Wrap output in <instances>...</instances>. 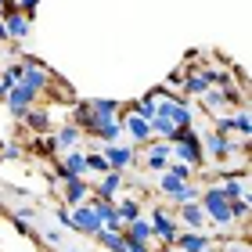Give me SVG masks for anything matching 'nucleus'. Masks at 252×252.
<instances>
[{
    "mask_svg": "<svg viewBox=\"0 0 252 252\" xmlns=\"http://www.w3.org/2000/svg\"><path fill=\"white\" fill-rule=\"evenodd\" d=\"M198 202H202V209H205V220H213L220 231H227V227L234 223V216H231V198L216 188V184H209V188H202V194H198Z\"/></svg>",
    "mask_w": 252,
    "mask_h": 252,
    "instance_id": "f257e3e1",
    "label": "nucleus"
},
{
    "mask_svg": "<svg viewBox=\"0 0 252 252\" xmlns=\"http://www.w3.org/2000/svg\"><path fill=\"white\" fill-rule=\"evenodd\" d=\"M36 97H40L36 90H32V87H26V83L18 79V83L11 87V94L4 97V105H7V112H11L15 119H22V116H26V112H29L32 105H36Z\"/></svg>",
    "mask_w": 252,
    "mask_h": 252,
    "instance_id": "f03ea898",
    "label": "nucleus"
},
{
    "mask_svg": "<svg viewBox=\"0 0 252 252\" xmlns=\"http://www.w3.org/2000/svg\"><path fill=\"white\" fill-rule=\"evenodd\" d=\"M22 83L32 87L36 94H47V90L54 87V76H51L36 58H26V62H22Z\"/></svg>",
    "mask_w": 252,
    "mask_h": 252,
    "instance_id": "7ed1b4c3",
    "label": "nucleus"
},
{
    "mask_svg": "<svg viewBox=\"0 0 252 252\" xmlns=\"http://www.w3.org/2000/svg\"><path fill=\"white\" fill-rule=\"evenodd\" d=\"M68 223H72V231H79V234H90V238H94V234L101 231L97 213L90 209L87 202H79V205H72V209H68Z\"/></svg>",
    "mask_w": 252,
    "mask_h": 252,
    "instance_id": "20e7f679",
    "label": "nucleus"
},
{
    "mask_svg": "<svg viewBox=\"0 0 252 252\" xmlns=\"http://www.w3.org/2000/svg\"><path fill=\"white\" fill-rule=\"evenodd\" d=\"M101 155H105L108 169H119V173H123L126 166H133V158H137L133 144H123V141H116V144H105V148H101Z\"/></svg>",
    "mask_w": 252,
    "mask_h": 252,
    "instance_id": "39448f33",
    "label": "nucleus"
},
{
    "mask_svg": "<svg viewBox=\"0 0 252 252\" xmlns=\"http://www.w3.org/2000/svg\"><path fill=\"white\" fill-rule=\"evenodd\" d=\"M119 123H123V133L130 137L133 144H148V141H152V126H148V119H144V116H137L133 108L126 112Z\"/></svg>",
    "mask_w": 252,
    "mask_h": 252,
    "instance_id": "423d86ee",
    "label": "nucleus"
},
{
    "mask_svg": "<svg viewBox=\"0 0 252 252\" xmlns=\"http://www.w3.org/2000/svg\"><path fill=\"white\" fill-rule=\"evenodd\" d=\"M148 223H152V234H155V238H162L166 245H173V242H177V234H180V231H177V220H173L169 213H162V209H152Z\"/></svg>",
    "mask_w": 252,
    "mask_h": 252,
    "instance_id": "0eeeda50",
    "label": "nucleus"
},
{
    "mask_svg": "<svg viewBox=\"0 0 252 252\" xmlns=\"http://www.w3.org/2000/svg\"><path fill=\"white\" fill-rule=\"evenodd\" d=\"M119 191H123V173H119V169H108V173L101 177L94 188H90V194H94V198H105V202H116Z\"/></svg>",
    "mask_w": 252,
    "mask_h": 252,
    "instance_id": "6e6552de",
    "label": "nucleus"
},
{
    "mask_svg": "<svg viewBox=\"0 0 252 252\" xmlns=\"http://www.w3.org/2000/svg\"><path fill=\"white\" fill-rule=\"evenodd\" d=\"M213 242L216 238H209L205 231H184V234H177L173 249H180V252H213Z\"/></svg>",
    "mask_w": 252,
    "mask_h": 252,
    "instance_id": "1a4fd4ad",
    "label": "nucleus"
},
{
    "mask_svg": "<svg viewBox=\"0 0 252 252\" xmlns=\"http://www.w3.org/2000/svg\"><path fill=\"white\" fill-rule=\"evenodd\" d=\"M4 29H7V40H15V43H18V40H26V36H29L32 22L22 15L18 7H7V11H4Z\"/></svg>",
    "mask_w": 252,
    "mask_h": 252,
    "instance_id": "9d476101",
    "label": "nucleus"
},
{
    "mask_svg": "<svg viewBox=\"0 0 252 252\" xmlns=\"http://www.w3.org/2000/svg\"><path fill=\"white\" fill-rule=\"evenodd\" d=\"M62 194H65V205H68V209L79 205V202H87V198H90L87 177H65V180H62Z\"/></svg>",
    "mask_w": 252,
    "mask_h": 252,
    "instance_id": "9b49d317",
    "label": "nucleus"
},
{
    "mask_svg": "<svg viewBox=\"0 0 252 252\" xmlns=\"http://www.w3.org/2000/svg\"><path fill=\"white\" fill-rule=\"evenodd\" d=\"M177 220L188 227V231H205V209L202 202H184L177 205Z\"/></svg>",
    "mask_w": 252,
    "mask_h": 252,
    "instance_id": "f8f14e48",
    "label": "nucleus"
},
{
    "mask_svg": "<svg viewBox=\"0 0 252 252\" xmlns=\"http://www.w3.org/2000/svg\"><path fill=\"white\" fill-rule=\"evenodd\" d=\"M202 152H209L216 162H227V158L234 155V144H231V137H223V133H216V130H213V133L202 141Z\"/></svg>",
    "mask_w": 252,
    "mask_h": 252,
    "instance_id": "ddd939ff",
    "label": "nucleus"
},
{
    "mask_svg": "<svg viewBox=\"0 0 252 252\" xmlns=\"http://www.w3.org/2000/svg\"><path fill=\"white\" fill-rule=\"evenodd\" d=\"M79 137H83V130H79L76 123H62L58 130H51L54 152H68V148H76V144H79Z\"/></svg>",
    "mask_w": 252,
    "mask_h": 252,
    "instance_id": "4468645a",
    "label": "nucleus"
},
{
    "mask_svg": "<svg viewBox=\"0 0 252 252\" xmlns=\"http://www.w3.org/2000/svg\"><path fill=\"white\" fill-rule=\"evenodd\" d=\"M144 166L155 169V173H162V169L169 166V141H148V152H144Z\"/></svg>",
    "mask_w": 252,
    "mask_h": 252,
    "instance_id": "2eb2a0df",
    "label": "nucleus"
},
{
    "mask_svg": "<svg viewBox=\"0 0 252 252\" xmlns=\"http://www.w3.org/2000/svg\"><path fill=\"white\" fill-rule=\"evenodd\" d=\"M216 188H220L227 198H249V180H245V173H238V177H223V180H216Z\"/></svg>",
    "mask_w": 252,
    "mask_h": 252,
    "instance_id": "dca6fc26",
    "label": "nucleus"
},
{
    "mask_svg": "<svg viewBox=\"0 0 252 252\" xmlns=\"http://www.w3.org/2000/svg\"><path fill=\"white\" fill-rule=\"evenodd\" d=\"M22 123H26L32 133H51V130H54V123H51V112H47V108H29L26 116H22Z\"/></svg>",
    "mask_w": 252,
    "mask_h": 252,
    "instance_id": "f3484780",
    "label": "nucleus"
},
{
    "mask_svg": "<svg viewBox=\"0 0 252 252\" xmlns=\"http://www.w3.org/2000/svg\"><path fill=\"white\" fill-rule=\"evenodd\" d=\"M148 126H152V137H158V141H173V137L180 133L169 119H162V116H152L148 119Z\"/></svg>",
    "mask_w": 252,
    "mask_h": 252,
    "instance_id": "a211bd4d",
    "label": "nucleus"
},
{
    "mask_svg": "<svg viewBox=\"0 0 252 252\" xmlns=\"http://www.w3.org/2000/svg\"><path fill=\"white\" fill-rule=\"evenodd\" d=\"M94 238H97V242L105 245L108 252H126V238H123V231H105V227H101Z\"/></svg>",
    "mask_w": 252,
    "mask_h": 252,
    "instance_id": "6ab92c4d",
    "label": "nucleus"
},
{
    "mask_svg": "<svg viewBox=\"0 0 252 252\" xmlns=\"http://www.w3.org/2000/svg\"><path fill=\"white\" fill-rule=\"evenodd\" d=\"M198 194H202L198 184H184V188H177L173 194H166V198H169V205H184V202H198Z\"/></svg>",
    "mask_w": 252,
    "mask_h": 252,
    "instance_id": "aec40b11",
    "label": "nucleus"
},
{
    "mask_svg": "<svg viewBox=\"0 0 252 252\" xmlns=\"http://www.w3.org/2000/svg\"><path fill=\"white\" fill-rule=\"evenodd\" d=\"M116 209H119V220H123V223H130V220H137V216H144V213H141V202H137V198H123V202H116Z\"/></svg>",
    "mask_w": 252,
    "mask_h": 252,
    "instance_id": "412c9836",
    "label": "nucleus"
},
{
    "mask_svg": "<svg viewBox=\"0 0 252 252\" xmlns=\"http://www.w3.org/2000/svg\"><path fill=\"white\" fill-rule=\"evenodd\" d=\"M90 105H94L101 116H119V112H123V105L116 97H90Z\"/></svg>",
    "mask_w": 252,
    "mask_h": 252,
    "instance_id": "4be33fe9",
    "label": "nucleus"
},
{
    "mask_svg": "<svg viewBox=\"0 0 252 252\" xmlns=\"http://www.w3.org/2000/svg\"><path fill=\"white\" fill-rule=\"evenodd\" d=\"M155 101H158V90H152V94H144V97H141V101L133 105V112H137V116H144V119H152V116H155Z\"/></svg>",
    "mask_w": 252,
    "mask_h": 252,
    "instance_id": "5701e85b",
    "label": "nucleus"
},
{
    "mask_svg": "<svg viewBox=\"0 0 252 252\" xmlns=\"http://www.w3.org/2000/svg\"><path fill=\"white\" fill-rule=\"evenodd\" d=\"M87 173H97V177L108 173V162H105L101 152H87Z\"/></svg>",
    "mask_w": 252,
    "mask_h": 252,
    "instance_id": "b1692460",
    "label": "nucleus"
},
{
    "mask_svg": "<svg viewBox=\"0 0 252 252\" xmlns=\"http://www.w3.org/2000/svg\"><path fill=\"white\" fill-rule=\"evenodd\" d=\"M188 184V180H180V177H173V173H169V169H162V180H158V191H162V194H173L177 188H184Z\"/></svg>",
    "mask_w": 252,
    "mask_h": 252,
    "instance_id": "393cba45",
    "label": "nucleus"
},
{
    "mask_svg": "<svg viewBox=\"0 0 252 252\" xmlns=\"http://www.w3.org/2000/svg\"><path fill=\"white\" fill-rule=\"evenodd\" d=\"M169 173L173 177H180V180H191V173H194V166H188V162H180V158H169Z\"/></svg>",
    "mask_w": 252,
    "mask_h": 252,
    "instance_id": "a878e982",
    "label": "nucleus"
},
{
    "mask_svg": "<svg viewBox=\"0 0 252 252\" xmlns=\"http://www.w3.org/2000/svg\"><path fill=\"white\" fill-rule=\"evenodd\" d=\"M234 133H242V137L252 133V119H249V112H245V108H238V116H234Z\"/></svg>",
    "mask_w": 252,
    "mask_h": 252,
    "instance_id": "bb28decb",
    "label": "nucleus"
},
{
    "mask_svg": "<svg viewBox=\"0 0 252 252\" xmlns=\"http://www.w3.org/2000/svg\"><path fill=\"white\" fill-rule=\"evenodd\" d=\"M231 216L234 220H249V198H234L231 202Z\"/></svg>",
    "mask_w": 252,
    "mask_h": 252,
    "instance_id": "cd10ccee",
    "label": "nucleus"
},
{
    "mask_svg": "<svg viewBox=\"0 0 252 252\" xmlns=\"http://www.w3.org/2000/svg\"><path fill=\"white\" fill-rule=\"evenodd\" d=\"M216 133H223V137H231V133H234V116H227V112H223V116H220V119H216Z\"/></svg>",
    "mask_w": 252,
    "mask_h": 252,
    "instance_id": "c85d7f7f",
    "label": "nucleus"
},
{
    "mask_svg": "<svg viewBox=\"0 0 252 252\" xmlns=\"http://www.w3.org/2000/svg\"><path fill=\"white\" fill-rule=\"evenodd\" d=\"M15 7H18L22 15L32 22V15H36V7H40V0H15Z\"/></svg>",
    "mask_w": 252,
    "mask_h": 252,
    "instance_id": "c756f323",
    "label": "nucleus"
},
{
    "mask_svg": "<svg viewBox=\"0 0 252 252\" xmlns=\"http://www.w3.org/2000/svg\"><path fill=\"white\" fill-rule=\"evenodd\" d=\"M11 227H15V231L18 234H26V238H36V234H32V227H29V220H22V216L15 213V216H11Z\"/></svg>",
    "mask_w": 252,
    "mask_h": 252,
    "instance_id": "7c9ffc66",
    "label": "nucleus"
},
{
    "mask_svg": "<svg viewBox=\"0 0 252 252\" xmlns=\"http://www.w3.org/2000/svg\"><path fill=\"white\" fill-rule=\"evenodd\" d=\"M43 242H51V245H62V242H65V231H58V227H51V231L43 234Z\"/></svg>",
    "mask_w": 252,
    "mask_h": 252,
    "instance_id": "2f4dec72",
    "label": "nucleus"
},
{
    "mask_svg": "<svg viewBox=\"0 0 252 252\" xmlns=\"http://www.w3.org/2000/svg\"><path fill=\"white\" fill-rule=\"evenodd\" d=\"M32 148H36V152H43V155H58V152H54V141H51V137H43V141H36Z\"/></svg>",
    "mask_w": 252,
    "mask_h": 252,
    "instance_id": "473e14b6",
    "label": "nucleus"
},
{
    "mask_svg": "<svg viewBox=\"0 0 252 252\" xmlns=\"http://www.w3.org/2000/svg\"><path fill=\"white\" fill-rule=\"evenodd\" d=\"M223 252H249L245 242H234V245H223Z\"/></svg>",
    "mask_w": 252,
    "mask_h": 252,
    "instance_id": "72a5a7b5",
    "label": "nucleus"
},
{
    "mask_svg": "<svg viewBox=\"0 0 252 252\" xmlns=\"http://www.w3.org/2000/svg\"><path fill=\"white\" fill-rule=\"evenodd\" d=\"M58 223H62V227H72V223H68V205H65V209H58Z\"/></svg>",
    "mask_w": 252,
    "mask_h": 252,
    "instance_id": "f704fd0d",
    "label": "nucleus"
},
{
    "mask_svg": "<svg viewBox=\"0 0 252 252\" xmlns=\"http://www.w3.org/2000/svg\"><path fill=\"white\" fill-rule=\"evenodd\" d=\"M0 40H7V29H4V11H0Z\"/></svg>",
    "mask_w": 252,
    "mask_h": 252,
    "instance_id": "c9c22d12",
    "label": "nucleus"
},
{
    "mask_svg": "<svg viewBox=\"0 0 252 252\" xmlns=\"http://www.w3.org/2000/svg\"><path fill=\"white\" fill-rule=\"evenodd\" d=\"M7 7H15V0H0V11H7Z\"/></svg>",
    "mask_w": 252,
    "mask_h": 252,
    "instance_id": "e433bc0d",
    "label": "nucleus"
},
{
    "mask_svg": "<svg viewBox=\"0 0 252 252\" xmlns=\"http://www.w3.org/2000/svg\"><path fill=\"white\" fill-rule=\"evenodd\" d=\"M68 252H79V249H68Z\"/></svg>",
    "mask_w": 252,
    "mask_h": 252,
    "instance_id": "4c0bfd02",
    "label": "nucleus"
}]
</instances>
